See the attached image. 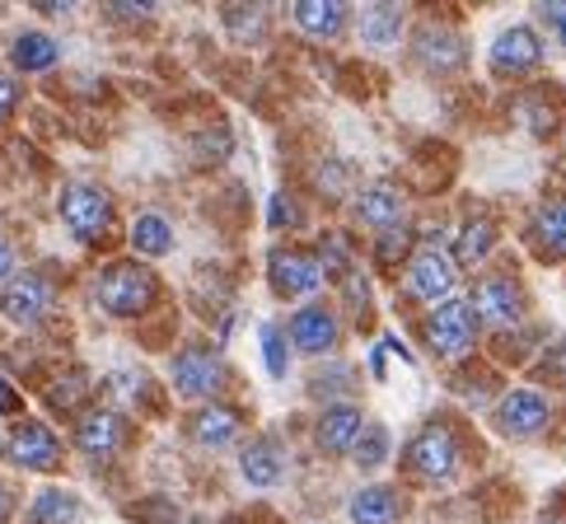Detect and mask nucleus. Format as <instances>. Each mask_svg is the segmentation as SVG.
I'll return each mask as SVG.
<instances>
[{
  "mask_svg": "<svg viewBox=\"0 0 566 524\" xmlns=\"http://www.w3.org/2000/svg\"><path fill=\"white\" fill-rule=\"evenodd\" d=\"M98 305H104L113 318H136L140 310L155 305L159 295V281L150 268H136V262H108L104 276H98Z\"/></svg>",
  "mask_w": 566,
  "mask_h": 524,
  "instance_id": "1",
  "label": "nucleus"
},
{
  "mask_svg": "<svg viewBox=\"0 0 566 524\" xmlns=\"http://www.w3.org/2000/svg\"><path fill=\"white\" fill-rule=\"evenodd\" d=\"M427 342H431V352L444 356V360H459V356H469L473 352V342H478V310L469 305V300H444V305H436L427 314Z\"/></svg>",
  "mask_w": 566,
  "mask_h": 524,
  "instance_id": "2",
  "label": "nucleus"
},
{
  "mask_svg": "<svg viewBox=\"0 0 566 524\" xmlns=\"http://www.w3.org/2000/svg\"><path fill=\"white\" fill-rule=\"evenodd\" d=\"M459 436L444 427V421H431V427H421L408 446V469L427 482H450L459 473Z\"/></svg>",
  "mask_w": 566,
  "mask_h": 524,
  "instance_id": "3",
  "label": "nucleus"
},
{
  "mask_svg": "<svg viewBox=\"0 0 566 524\" xmlns=\"http://www.w3.org/2000/svg\"><path fill=\"white\" fill-rule=\"evenodd\" d=\"M169 375H174V389L184 398H216L230 385V370H226V360H220V352L201 347V342H192V347H184L174 356Z\"/></svg>",
  "mask_w": 566,
  "mask_h": 524,
  "instance_id": "4",
  "label": "nucleus"
},
{
  "mask_svg": "<svg viewBox=\"0 0 566 524\" xmlns=\"http://www.w3.org/2000/svg\"><path fill=\"white\" fill-rule=\"evenodd\" d=\"M454 286H459V262L436 249V244H421L412 258H408V291L417 300H427V305H444V300H454Z\"/></svg>",
  "mask_w": 566,
  "mask_h": 524,
  "instance_id": "5",
  "label": "nucleus"
},
{
  "mask_svg": "<svg viewBox=\"0 0 566 524\" xmlns=\"http://www.w3.org/2000/svg\"><path fill=\"white\" fill-rule=\"evenodd\" d=\"M62 220H66V230L75 239H98L108 226H113V197L108 188H98V184H66L62 192Z\"/></svg>",
  "mask_w": 566,
  "mask_h": 524,
  "instance_id": "6",
  "label": "nucleus"
},
{
  "mask_svg": "<svg viewBox=\"0 0 566 524\" xmlns=\"http://www.w3.org/2000/svg\"><path fill=\"white\" fill-rule=\"evenodd\" d=\"M268 272H272L276 295H314L323 281H328V262L310 249H276Z\"/></svg>",
  "mask_w": 566,
  "mask_h": 524,
  "instance_id": "7",
  "label": "nucleus"
},
{
  "mask_svg": "<svg viewBox=\"0 0 566 524\" xmlns=\"http://www.w3.org/2000/svg\"><path fill=\"white\" fill-rule=\"evenodd\" d=\"M52 300H56V291L43 272H19L0 286V314H6L10 324H38V318L52 310Z\"/></svg>",
  "mask_w": 566,
  "mask_h": 524,
  "instance_id": "8",
  "label": "nucleus"
},
{
  "mask_svg": "<svg viewBox=\"0 0 566 524\" xmlns=\"http://www.w3.org/2000/svg\"><path fill=\"white\" fill-rule=\"evenodd\" d=\"M469 305L478 310V324L505 328V324H515V318L524 314V286L515 276H505V272L482 276L473 286V295H469Z\"/></svg>",
  "mask_w": 566,
  "mask_h": 524,
  "instance_id": "9",
  "label": "nucleus"
},
{
  "mask_svg": "<svg viewBox=\"0 0 566 524\" xmlns=\"http://www.w3.org/2000/svg\"><path fill=\"white\" fill-rule=\"evenodd\" d=\"M6 454L19 463V469L52 473L56 463H62V440H56V431L43 427V421H19V427L6 436Z\"/></svg>",
  "mask_w": 566,
  "mask_h": 524,
  "instance_id": "10",
  "label": "nucleus"
},
{
  "mask_svg": "<svg viewBox=\"0 0 566 524\" xmlns=\"http://www.w3.org/2000/svg\"><path fill=\"white\" fill-rule=\"evenodd\" d=\"M548 421H553V402L543 394H534V389H511L496 402V431L511 436V440L538 436Z\"/></svg>",
  "mask_w": 566,
  "mask_h": 524,
  "instance_id": "11",
  "label": "nucleus"
},
{
  "mask_svg": "<svg viewBox=\"0 0 566 524\" xmlns=\"http://www.w3.org/2000/svg\"><path fill=\"white\" fill-rule=\"evenodd\" d=\"M488 62H492L496 75H534L543 66V38L530 24H515L492 43Z\"/></svg>",
  "mask_w": 566,
  "mask_h": 524,
  "instance_id": "12",
  "label": "nucleus"
},
{
  "mask_svg": "<svg viewBox=\"0 0 566 524\" xmlns=\"http://www.w3.org/2000/svg\"><path fill=\"white\" fill-rule=\"evenodd\" d=\"M360 431H366V412L356 402H328L314 421V440L323 454H352Z\"/></svg>",
  "mask_w": 566,
  "mask_h": 524,
  "instance_id": "13",
  "label": "nucleus"
},
{
  "mask_svg": "<svg viewBox=\"0 0 566 524\" xmlns=\"http://www.w3.org/2000/svg\"><path fill=\"white\" fill-rule=\"evenodd\" d=\"M123 440H127L123 412H113V408H90L75 421V450L90 459H113L123 450Z\"/></svg>",
  "mask_w": 566,
  "mask_h": 524,
  "instance_id": "14",
  "label": "nucleus"
},
{
  "mask_svg": "<svg viewBox=\"0 0 566 524\" xmlns=\"http://www.w3.org/2000/svg\"><path fill=\"white\" fill-rule=\"evenodd\" d=\"M412 52H417L421 71H431V75H454V71H463V62H469V48H463V38L454 29H440V24L417 29Z\"/></svg>",
  "mask_w": 566,
  "mask_h": 524,
  "instance_id": "15",
  "label": "nucleus"
},
{
  "mask_svg": "<svg viewBox=\"0 0 566 524\" xmlns=\"http://www.w3.org/2000/svg\"><path fill=\"white\" fill-rule=\"evenodd\" d=\"M291 342L300 352H310V356H323V352H333L337 347V314L328 305H305V310H295L291 314Z\"/></svg>",
  "mask_w": 566,
  "mask_h": 524,
  "instance_id": "16",
  "label": "nucleus"
},
{
  "mask_svg": "<svg viewBox=\"0 0 566 524\" xmlns=\"http://www.w3.org/2000/svg\"><path fill=\"white\" fill-rule=\"evenodd\" d=\"M402 211H408V201H402V188L398 184H370V188H360L356 197V216H360V226H370L375 234L384 230H398V220Z\"/></svg>",
  "mask_w": 566,
  "mask_h": 524,
  "instance_id": "17",
  "label": "nucleus"
},
{
  "mask_svg": "<svg viewBox=\"0 0 566 524\" xmlns=\"http://www.w3.org/2000/svg\"><path fill=\"white\" fill-rule=\"evenodd\" d=\"M239 473H244L253 488H276L281 473H286V450H281L276 436H253L244 450H239Z\"/></svg>",
  "mask_w": 566,
  "mask_h": 524,
  "instance_id": "18",
  "label": "nucleus"
},
{
  "mask_svg": "<svg viewBox=\"0 0 566 524\" xmlns=\"http://www.w3.org/2000/svg\"><path fill=\"white\" fill-rule=\"evenodd\" d=\"M530 239H534L538 258L566 262V197L538 201V211H534V220H530Z\"/></svg>",
  "mask_w": 566,
  "mask_h": 524,
  "instance_id": "19",
  "label": "nucleus"
},
{
  "mask_svg": "<svg viewBox=\"0 0 566 524\" xmlns=\"http://www.w3.org/2000/svg\"><path fill=\"white\" fill-rule=\"evenodd\" d=\"M291 14H295V24L305 29L310 38H318V43H328V38H342V29L352 24V10L342 6V0H300Z\"/></svg>",
  "mask_w": 566,
  "mask_h": 524,
  "instance_id": "20",
  "label": "nucleus"
},
{
  "mask_svg": "<svg viewBox=\"0 0 566 524\" xmlns=\"http://www.w3.org/2000/svg\"><path fill=\"white\" fill-rule=\"evenodd\" d=\"M239 427H244V417H239L234 408H226V402H207L201 412H192V421H188V431H192V440L197 446H230V440L239 436Z\"/></svg>",
  "mask_w": 566,
  "mask_h": 524,
  "instance_id": "21",
  "label": "nucleus"
},
{
  "mask_svg": "<svg viewBox=\"0 0 566 524\" xmlns=\"http://www.w3.org/2000/svg\"><path fill=\"white\" fill-rule=\"evenodd\" d=\"M80 515H85V506H80V496L66 492V488H43L29 511H24V524H80Z\"/></svg>",
  "mask_w": 566,
  "mask_h": 524,
  "instance_id": "22",
  "label": "nucleus"
},
{
  "mask_svg": "<svg viewBox=\"0 0 566 524\" xmlns=\"http://www.w3.org/2000/svg\"><path fill=\"white\" fill-rule=\"evenodd\" d=\"M347 515L356 524H394L402 515V496L394 488H360L347 501Z\"/></svg>",
  "mask_w": 566,
  "mask_h": 524,
  "instance_id": "23",
  "label": "nucleus"
},
{
  "mask_svg": "<svg viewBox=\"0 0 566 524\" xmlns=\"http://www.w3.org/2000/svg\"><path fill=\"white\" fill-rule=\"evenodd\" d=\"M132 249L140 258H165L174 249V226H169V216H159V211H140L132 220Z\"/></svg>",
  "mask_w": 566,
  "mask_h": 524,
  "instance_id": "24",
  "label": "nucleus"
},
{
  "mask_svg": "<svg viewBox=\"0 0 566 524\" xmlns=\"http://www.w3.org/2000/svg\"><path fill=\"white\" fill-rule=\"evenodd\" d=\"M496 244V226L488 216H469L459 226V239H454V262H463V268H473V262H482L492 253Z\"/></svg>",
  "mask_w": 566,
  "mask_h": 524,
  "instance_id": "25",
  "label": "nucleus"
},
{
  "mask_svg": "<svg viewBox=\"0 0 566 524\" xmlns=\"http://www.w3.org/2000/svg\"><path fill=\"white\" fill-rule=\"evenodd\" d=\"M56 56H62V48H56L48 33H19L14 43H10V62H14V71H29V75L56 66Z\"/></svg>",
  "mask_w": 566,
  "mask_h": 524,
  "instance_id": "26",
  "label": "nucleus"
},
{
  "mask_svg": "<svg viewBox=\"0 0 566 524\" xmlns=\"http://www.w3.org/2000/svg\"><path fill=\"white\" fill-rule=\"evenodd\" d=\"M402 33V10L398 6H366L360 10V38L370 48H394Z\"/></svg>",
  "mask_w": 566,
  "mask_h": 524,
  "instance_id": "27",
  "label": "nucleus"
},
{
  "mask_svg": "<svg viewBox=\"0 0 566 524\" xmlns=\"http://www.w3.org/2000/svg\"><path fill=\"white\" fill-rule=\"evenodd\" d=\"M104 394H108V402H113V412H123V408H136V402H146V394H150V379L146 375H132V370H117V375H108L104 379Z\"/></svg>",
  "mask_w": 566,
  "mask_h": 524,
  "instance_id": "28",
  "label": "nucleus"
},
{
  "mask_svg": "<svg viewBox=\"0 0 566 524\" xmlns=\"http://www.w3.org/2000/svg\"><path fill=\"white\" fill-rule=\"evenodd\" d=\"M352 459H356V463H360V469H366V473L384 469V459H389V431H384L379 421H366V431H360V440H356Z\"/></svg>",
  "mask_w": 566,
  "mask_h": 524,
  "instance_id": "29",
  "label": "nucleus"
},
{
  "mask_svg": "<svg viewBox=\"0 0 566 524\" xmlns=\"http://www.w3.org/2000/svg\"><path fill=\"white\" fill-rule=\"evenodd\" d=\"M226 29L239 38V43H262V38H268V14H262L258 6H253V10L230 6V10H226Z\"/></svg>",
  "mask_w": 566,
  "mask_h": 524,
  "instance_id": "30",
  "label": "nucleus"
},
{
  "mask_svg": "<svg viewBox=\"0 0 566 524\" xmlns=\"http://www.w3.org/2000/svg\"><path fill=\"white\" fill-rule=\"evenodd\" d=\"M262 356H268V370L281 379L291 366V347H286V328L281 324H262Z\"/></svg>",
  "mask_w": 566,
  "mask_h": 524,
  "instance_id": "31",
  "label": "nucleus"
},
{
  "mask_svg": "<svg viewBox=\"0 0 566 524\" xmlns=\"http://www.w3.org/2000/svg\"><path fill=\"white\" fill-rule=\"evenodd\" d=\"M408 249H412V234L402 230V226L379 234V262H408V258H412Z\"/></svg>",
  "mask_w": 566,
  "mask_h": 524,
  "instance_id": "32",
  "label": "nucleus"
},
{
  "mask_svg": "<svg viewBox=\"0 0 566 524\" xmlns=\"http://www.w3.org/2000/svg\"><path fill=\"white\" fill-rule=\"evenodd\" d=\"M538 375H543V379H553V385H566V342H553V347L543 352Z\"/></svg>",
  "mask_w": 566,
  "mask_h": 524,
  "instance_id": "33",
  "label": "nucleus"
},
{
  "mask_svg": "<svg viewBox=\"0 0 566 524\" xmlns=\"http://www.w3.org/2000/svg\"><path fill=\"white\" fill-rule=\"evenodd\" d=\"M538 19H543V29H548L557 43L566 48V0H562V6H538Z\"/></svg>",
  "mask_w": 566,
  "mask_h": 524,
  "instance_id": "34",
  "label": "nucleus"
},
{
  "mask_svg": "<svg viewBox=\"0 0 566 524\" xmlns=\"http://www.w3.org/2000/svg\"><path fill=\"white\" fill-rule=\"evenodd\" d=\"M14 104H19V80H10L6 71H0V123L14 113Z\"/></svg>",
  "mask_w": 566,
  "mask_h": 524,
  "instance_id": "35",
  "label": "nucleus"
},
{
  "mask_svg": "<svg viewBox=\"0 0 566 524\" xmlns=\"http://www.w3.org/2000/svg\"><path fill=\"white\" fill-rule=\"evenodd\" d=\"M80 394H90V379H85V375H75V385H66V389L56 385V389H52V402H56V408H71Z\"/></svg>",
  "mask_w": 566,
  "mask_h": 524,
  "instance_id": "36",
  "label": "nucleus"
},
{
  "mask_svg": "<svg viewBox=\"0 0 566 524\" xmlns=\"http://www.w3.org/2000/svg\"><path fill=\"white\" fill-rule=\"evenodd\" d=\"M295 216H300V211H295V201H291L286 192H276V197H272V226L281 230V220H286V226H295Z\"/></svg>",
  "mask_w": 566,
  "mask_h": 524,
  "instance_id": "37",
  "label": "nucleus"
},
{
  "mask_svg": "<svg viewBox=\"0 0 566 524\" xmlns=\"http://www.w3.org/2000/svg\"><path fill=\"white\" fill-rule=\"evenodd\" d=\"M19 408H24V402H19V394L10 389V379L0 375V417H10V412H19Z\"/></svg>",
  "mask_w": 566,
  "mask_h": 524,
  "instance_id": "38",
  "label": "nucleus"
},
{
  "mask_svg": "<svg viewBox=\"0 0 566 524\" xmlns=\"http://www.w3.org/2000/svg\"><path fill=\"white\" fill-rule=\"evenodd\" d=\"M113 14H117V19H146V14H150V6H132V0H113Z\"/></svg>",
  "mask_w": 566,
  "mask_h": 524,
  "instance_id": "39",
  "label": "nucleus"
},
{
  "mask_svg": "<svg viewBox=\"0 0 566 524\" xmlns=\"http://www.w3.org/2000/svg\"><path fill=\"white\" fill-rule=\"evenodd\" d=\"M10 276H19V272H14V253H10L6 239H0V286H6Z\"/></svg>",
  "mask_w": 566,
  "mask_h": 524,
  "instance_id": "40",
  "label": "nucleus"
},
{
  "mask_svg": "<svg viewBox=\"0 0 566 524\" xmlns=\"http://www.w3.org/2000/svg\"><path fill=\"white\" fill-rule=\"evenodd\" d=\"M10 515H14V492L0 482V524H10Z\"/></svg>",
  "mask_w": 566,
  "mask_h": 524,
  "instance_id": "41",
  "label": "nucleus"
},
{
  "mask_svg": "<svg viewBox=\"0 0 566 524\" xmlns=\"http://www.w3.org/2000/svg\"><path fill=\"white\" fill-rule=\"evenodd\" d=\"M188 524H207V520H188Z\"/></svg>",
  "mask_w": 566,
  "mask_h": 524,
  "instance_id": "42",
  "label": "nucleus"
}]
</instances>
